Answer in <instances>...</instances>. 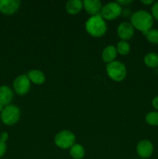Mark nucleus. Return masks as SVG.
I'll use <instances>...</instances> for the list:
<instances>
[{
    "instance_id": "nucleus-4",
    "label": "nucleus",
    "mask_w": 158,
    "mask_h": 159,
    "mask_svg": "<svg viewBox=\"0 0 158 159\" xmlns=\"http://www.w3.org/2000/svg\"><path fill=\"white\" fill-rule=\"evenodd\" d=\"M21 115L20 108L15 105H9L4 107L2 111L0 117L4 124L8 126H12L16 124L19 121Z\"/></svg>"
},
{
    "instance_id": "nucleus-9",
    "label": "nucleus",
    "mask_w": 158,
    "mask_h": 159,
    "mask_svg": "<svg viewBox=\"0 0 158 159\" xmlns=\"http://www.w3.org/2000/svg\"><path fill=\"white\" fill-rule=\"evenodd\" d=\"M19 0H0V12L5 15H12L20 9Z\"/></svg>"
},
{
    "instance_id": "nucleus-10",
    "label": "nucleus",
    "mask_w": 158,
    "mask_h": 159,
    "mask_svg": "<svg viewBox=\"0 0 158 159\" xmlns=\"http://www.w3.org/2000/svg\"><path fill=\"white\" fill-rule=\"evenodd\" d=\"M117 34L121 40L127 41L134 36V27L129 22H122L118 26Z\"/></svg>"
},
{
    "instance_id": "nucleus-27",
    "label": "nucleus",
    "mask_w": 158,
    "mask_h": 159,
    "mask_svg": "<svg viewBox=\"0 0 158 159\" xmlns=\"http://www.w3.org/2000/svg\"><path fill=\"white\" fill-rule=\"evenodd\" d=\"M130 12H131V11H130L129 9H124V10H122V15L125 16H128L129 15H130Z\"/></svg>"
},
{
    "instance_id": "nucleus-21",
    "label": "nucleus",
    "mask_w": 158,
    "mask_h": 159,
    "mask_svg": "<svg viewBox=\"0 0 158 159\" xmlns=\"http://www.w3.org/2000/svg\"><path fill=\"white\" fill-rule=\"evenodd\" d=\"M151 15L158 21V2L153 3L151 8Z\"/></svg>"
},
{
    "instance_id": "nucleus-18",
    "label": "nucleus",
    "mask_w": 158,
    "mask_h": 159,
    "mask_svg": "<svg viewBox=\"0 0 158 159\" xmlns=\"http://www.w3.org/2000/svg\"><path fill=\"white\" fill-rule=\"evenodd\" d=\"M145 121L147 124L153 127L158 126V111H151L145 116Z\"/></svg>"
},
{
    "instance_id": "nucleus-20",
    "label": "nucleus",
    "mask_w": 158,
    "mask_h": 159,
    "mask_svg": "<svg viewBox=\"0 0 158 159\" xmlns=\"http://www.w3.org/2000/svg\"><path fill=\"white\" fill-rule=\"evenodd\" d=\"M147 40L153 44H158V30L151 29L145 34Z\"/></svg>"
},
{
    "instance_id": "nucleus-15",
    "label": "nucleus",
    "mask_w": 158,
    "mask_h": 159,
    "mask_svg": "<svg viewBox=\"0 0 158 159\" xmlns=\"http://www.w3.org/2000/svg\"><path fill=\"white\" fill-rule=\"evenodd\" d=\"M83 8V2L80 0H70L66 3L65 9L70 15H77Z\"/></svg>"
},
{
    "instance_id": "nucleus-23",
    "label": "nucleus",
    "mask_w": 158,
    "mask_h": 159,
    "mask_svg": "<svg viewBox=\"0 0 158 159\" xmlns=\"http://www.w3.org/2000/svg\"><path fill=\"white\" fill-rule=\"evenodd\" d=\"M9 139V134L7 132H2V133L0 134V140L4 142H6V141Z\"/></svg>"
},
{
    "instance_id": "nucleus-11",
    "label": "nucleus",
    "mask_w": 158,
    "mask_h": 159,
    "mask_svg": "<svg viewBox=\"0 0 158 159\" xmlns=\"http://www.w3.org/2000/svg\"><path fill=\"white\" fill-rule=\"evenodd\" d=\"M83 8L89 15L92 16L101 13L102 5L99 0H85L83 1Z\"/></svg>"
},
{
    "instance_id": "nucleus-16",
    "label": "nucleus",
    "mask_w": 158,
    "mask_h": 159,
    "mask_svg": "<svg viewBox=\"0 0 158 159\" xmlns=\"http://www.w3.org/2000/svg\"><path fill=\"white\" fill-rule=\"evenodd\" d=\"M70 155L74 159H82L85 155V148L79 144H74L70 148Z\"/></svg>"
},
{
    "instance_id": "nucleus-6",
    "label": "nucleus",
    "mask_w": 158,
    "mask_h": 159,
    "mask_svg": "<svg viewBox=\"0 0 158 159\" xmlns=\"http://www.w3.org/2000/svg\"><path fill=\"white\" fill-rule=\"evenodd\" d=\"M122 8L116 2H108L102 6L100 15L105 20H113L122 15Z\"/></svg>"
},
{
    "instance_id": "nucleus-22",
    "label": "nucleus",
    "mask_w": 158,
    "mask_h": 159,
    "mask_svg": "<svg viewBox=\"0 0 158 159\" xmlns=\"http://www.w3.org/2000/svg\"><path fill=\"white\" fill-rule=\"evenodd\" d=\"M6 152V144L4 141L0 140V158L3 157Z\"/></svg>"
},
{
    "instance_id": "nucleus-13",
    "label": "nucleus",
    "mask_w": 158,
    "mask_h": 159,
    "mask_svg": "<svg viewBox=\"0 0 158 159\" xmlns=\"http://www.w3.org/2000/svg\"><path fill=\"white\" fill-rule=\"evenodd\" d=\"M117 50L115 46L109 45L107 46L103 49L102 52V59L105 63L109 64L111 62L116 61V57H117Z\"/></svg>"
},
{
    "instance_id": "nucleus-24",
    "label": "nucleus",
    "mask_w": 158,
    "mask_h": 159,
    "mask_svg": "<svg viewBox=\"0 0 158 159\" xmlns=\"http://www.w3.org/2000/svg\"><path fill=\"white\" fill-rule=\"evenodd\" d=\"M152 106H153V107L155 110L158 111V96H155L153 99V100H152Z\"/></svg>"
},
{
    "instance_id": "nucleus-28",
    "label": "nucleus",
    "mask_w": 158,
    "mask_h": 159,
    "mask_svg": "<svg viewBox=\"0 0 158 159\" xmlns=\"http://www.w3.org/2000/svg\"><path fill=\"white\" fill-rule=\"evenodd\" d=\"M3 109H4V107H3L2 105H1V104H0V113H2V111Z\"/></svg>"
},
{
    "instance_id": "nucleus-14",
    "label": "nucleus",
    "mask_w": 158,
    "mask_h": 159,
    "mask_svg": "<svg viewBox=\"0 0 158 159\" xmlns=\"http://www.w3.org/2000/svg\"><path fill=\"white\" fill-rule=\"evenodd\" d=\"M29 81L35 85H42L45 82L46 77L43 71L40 70L33 69L29 71L27 74Z\"/></svg>"
},
{
    "instance_id": "nucleus-17",
    "label": "nucleus",
    "mask_w": 158,
    "mask_h": 159,
    "mask_svg": "<svg viewBox=\"0 0 158 159\" xmlns=\"http://www.w3.org/2000/svg\"><path fill=\"white\" fill-rule=\"evenodd\" d=\"M146 66L150 68H155L158 67V54L156 53L150 52L145 55L143 59Z\"/></svg>"
},
{
    "instance_id": "nucleus-2",
    "label": "nucleus",
    "mask_w": 158,
    "mask_h": 159,
    "mask_svg": "<svg viewBox=\"0 0 158 159\" xmlns=\"http://www.w3.org/2000/svg\"><path fill=\"white\" fill-rule=\"evenodd\" d=\"M85 30L92 37H101L105 35L107 31L106 22L100 14L92 16L85 23Z\"/></svg>"
},
{
    "instance_id": "nucleus-7",
    "label": "nucleus",
    "mask_w": 158,
    "mask_h": 159,
    "mask_svg": "<svg viewBox=\"0 0 158 159\" xmlns=\"http://www.w3.org/2000/svg\"><path fill=\"white\" fill-rule=\"evenodd\" d=\"M31 82L27 75H20L17 76L13 82V89L15 93L20 96H23L29 93Z\"/></svg>"
},
{
    "instance_id": "nucleus-12",
    "label": "nucleus",
    "mask_w": 158,
    "mask_h": 159,
    "mask_svg": "<svg viewBox=\"0 0 158 159\" xmlns=\"http://www.w3.org/2000/svg\"><path fill=\"white\" fill-rule=\"evenodd\" d=\"M13 99V93L11 88L8 85L0 86V104L3 107L9 105Z\"/></svg>"
},
{
    "instance_id": "nucleus-26",
    "label": "nucleus",
    "mask_w": 158,
    "mask_h": 159,
    "mask_svg": "<svg viewBox=\"0 0 158 159\" xmlns=\"http://www.w3.org/2000/svg\"><path fill=\"white\" fill-rule=\"evenodd\" d=\"M140 2L144 5H147V6H149V5H151L153 4V3H154V2H153V0H142V1H140Z\"/></svg>"
},
{
    "instance_id": "nucleus-19",
    "label": "nucleus",
    "mask_w": 158,
    "mask_h": 159,
    "mask_svg": "<svg viewBox=\"0 0 158 159\" xmlns=\"http://www.w3.org/2000/svg\"><path fill=\"white\" fill-rule=\"evenodd\" d=\"M116 50H117L118 54H119L120 55H127L130 51V45L127 41H125V40H120V41L117 43Z\"/></svg>"
},
{
    "instance_id": "nucleus-3",
    "label": "nucleus",
    "mask_w": 158,
    "mask_h": 159,
    "mask_svg": "<svg viewBox=\"0 0 158 159\" xmlns=\"http://www.w3.org/2000/svg\"><path fill=\"white\" fill-rule=\"evenodd\" d=\"M108 76L115 82H120L125 79L127 70L125 65L119 61H114L106 65Z\"/></svg>"
},
{
    "instance_id": "nucleus-8",
    "label": "nucleus",
    "mask_w": 158,
    "mask_h": 159,
    "mask_svg": "<svg viewBox=\"0 0 158 159\" xmlns=\"http://www.w3.org/2000/svg\"><path fill=\"white\" fill-rule=\"evenodd\" d=\"M136 153L141 158H148L153 153V145L149 140H142L136 145Z\"/></svg>"
},
{
    "instance_id": "nucleus-5",
    "label": "nucleus",
    "mask_w": 158,
    "mask_h": 159,
    "mask_svg": "<svg viewBox=\"0 0 158 159\" xmlns=\"http://www.w3.org/2000/svg\"><path fill=\"white\" fill-rule=\"evenodd\" d=\"M75 135L68 130L58 132L54 137V144L61 149L71 148L75 144Z\"/></svg>"
},
{
    "instance_id": "nucleus-25",
    "label": "nucleus",
    "mask_w": 158,
    "mask_h": 159,
    "mask_svg": "<svg viewBox=\"0 0 158 159\" xmlns=\"http://www.w3.org/2000/svg\"><path fill=\"white\" fill-rule=\"evenodd\" d=\"M116 2L119 5H120L121 6H125L129 5L132 2V1L131 0H122V1H117Z\"/></svg>"
},
{
    "instance_id": "nucleus-1",
    "label": "nucleus",
    "mask_w": 158,
    "mask_h": 159,
    "mask_svg": "<svg viewBox=\"0 0 158 159\" xmlns=\"http://www.w3.org/2000/svg\"><path fill=\"white\" fill-rule=\"evenodd\" d=\"M130 23L134 29L140 31L145 35L152 29L153 24V17L151 13L146 10H138L132 14Z\"/></svg>"
}]
</instances>
